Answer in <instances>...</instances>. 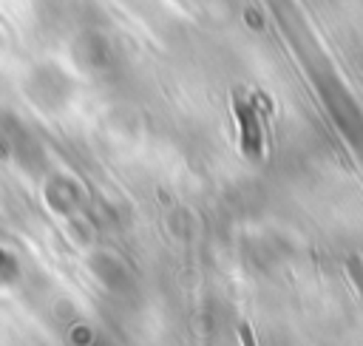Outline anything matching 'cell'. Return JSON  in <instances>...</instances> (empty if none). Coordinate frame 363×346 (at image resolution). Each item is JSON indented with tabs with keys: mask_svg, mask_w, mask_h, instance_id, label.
I'll return each instance as SVG.
<instances>
[{
	"mask_svg": "<svg viewBox=\"0 0 363 346\" xmlns=\"http://www.w3.org/2000/svg\"><path fill=\"white\" fill-rule=\"evenodd\" d=\"M235 113L241 122V147L250 159H258L261 156V125L255 119V111L235 99Z\"/></svg>",
	"mask_w": 363,
	"mask_h": 346,
	"instance_id": "6da1fadb",
	"label": "cell"
},
{
	"mask_svg": "<svg viewBox=\"0 0 363 346\" xmlns=\"http://www.w3.org/2000/svg\"><path fill=\"white\" fill-rule=\"evenodd\" d=\"M241 340H244V346H258V343H255V337H252V332H250V326H247V323H241Z\"/></svg>",
	"mask_w": 363,
	"mask_h": 346,
	"instance_id": "7a4b0ae2",
	"label": "cell"
}]
</instances>
